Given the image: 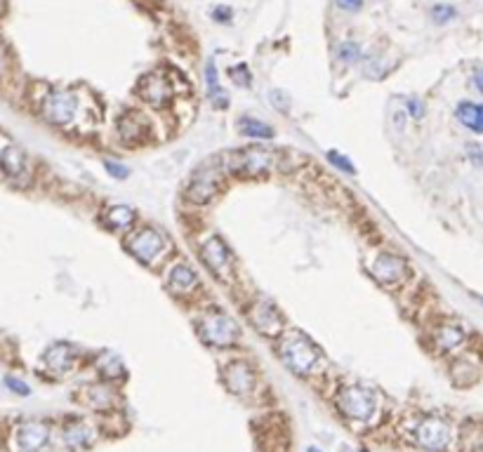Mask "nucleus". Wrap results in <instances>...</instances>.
I'll return each instance as SVG.
<instances>
[{
	"label": "nucleus",
	"mask_w": 483,
	"mask_h": 452,
	"mask_svg": "<svg viewBox=\"0 0 483 452\" xmlns=\"http://www.w3.org/2000/svg\"><path fill=\"white\" fill-rule=\"evenodd\" d=\"M5 69H7V52L3 45H0V78L5 76Z\"/></svg>",
	"instance_id": "38"
},
{
	"label": "nucleus",
	"mask_w": 483,
	"mask_h": 452,
	"mask_svg": "<svg viewBox=\"0 0 483 452\" xmlns=\"http://www.w3.org/2000/svg\"><path fill=\"white\" fill-rule=\"evenodd\" d=\"M48 439H50L48 424L35 421V419L24 421V424L17 429V436H14L19 452H40L43 448H45Z\"/></svg>",
	"instance_id": "12"
},
{
	"label": "nucleus",
	"mask_w": 483,
	"mask_h": 452,
	"mask_svg": "<svg viewBox=\"0 0 483 452\" xmlns=\"http://www.w3.org/2000/svg\"><path fill=\"white\" fill-rule=\"evenodd\" d=\"M479 302H481V304H483V297H479Z\"/></svg>",
	"instance_id": "42"
},
{
	"label": "nucleus",
	"mask_w": 483,
	"mask_h": 452,
	"mask_svg": "<svg viewBox=\"0 0 483 452\" xmlns=\"http://www.w3.org/2000/svg\"><path fill=\"white\" fill-rule=\"evenodd\" d=\"M455 118L474 135H483V104L477 101H462L457 104Z\"/></svg>",
	"instance_id": "16"
},
{
	"label": "nucleus",
	"mask_w": 483,
	"mask_h": 452,
	"mask_svg": "<svg viewBox=\"0 0 483 452\" xmlns=\"http://www.w3.org/2000/svg\"><path fill=\"white\" fill-rule=\"evenodd\" d=\"M338 55H340L342 62H347V64L358 62V59H361V48H358L356 43L345 40V43H342V45L338 48Z\"/></svg>",
	"instance_id": "29"
},
{
	"label": "nucleus",
	"mask_w": 483,
	"mask_h": 452,
	"mask_svg": "<svg viewBox=\"0 0 483 452\" xmlns=\"http://www.w3.org/2000/svg\"><path fill=\"white\" fill-rule=\"evenodd\" d=\"M199 287V276L194 273L191 266L177 264L170 271V290L177 294H191Z\"/></svg>",
	"instance_id": "17"
},
{
	"label": "nucleus",
	"mask_w": 483,
	"mask_h": 452,
	"mask_svg": "<svg viewBox=\"0 0 483 452\" xmlns=\"http://www.w3.org/2000/svg\"><path fill=\"white\" fill-rule=\"evenodd\" d=\"M338 3V7H342V10L347 12H358L363 7V0H335Z\"/></svg>",
	"instance_id": "35"
},
{
	"label": "nucleus",
	"mask_w": 483,
	"mask_h": 452,
	"mask_svg": "<svg viewBox=\"0 0 483 452\" xmlns=\"http://www.w3.org/2000/svg\"><path fill=\"white\" fill-rule=\"evenodd\" d=\"M229 73H231V78H233V83H236V85L250 87L252 78H250V71H248V66H245V64L231 66V69H229Z\"/></svg>",
	"instance_id": "30"
},
{
	"label": "nucleus",
	"mask_w": 483,
	"mask_h": 452,
	"mask_svg": "<svg viewBox=\"0 0 483 452\" xmlns=\"http://www.w3.org/2000/svg\"><path fill=\"white\" fill-rule=\"evenodd\" d=\"M474 85H477V90L483 94V69H479L477 76H474Z\"/></svg>",
	"instance_id": "39"
},
{
	"label": "nucleus",
	"mask_w": 483,
	"mask_h": 452,
	"mask_svg": "<svg viewBox=\"0 0 483 452\" xmlns=\"http://www.w3.org/2000/svg\"><path fill=\"white\" fill-rule=\"evenodd\" d=\"M238 128H240V132H243V135L255 137V139H272L274 137V128H272V125L262 123V121H257V118H250V116L240 118Z\"/></svg>",
	"instance_id": "22"
},
{
	"label": "nucleus",
	"mask_w": 483,
	"mask_h": 452,
	"mask_svg": "<svg viewBox=\"0 0 483 452\" xmlns=\"http://www.w3.org/2000/svg\"><path fill=\"white\" fill-rule=\"evenodd\" d=\"M99 373L104 377H116V380H123L126 377V368H123V363L118 355H111V353H104L97 363Z\"/></svg>",
	"instance_id": "25"
},
{
	"label": "nucleus",
	"mask_w": 483,
	"mask_h": 452,
	"mask_svg": "<svg viewBox=\"0 0 483 452\" xmlns=\"http://www.w3.org/2000/svg\"><path fill=\"white\" fill-rule=\"evenodd\" d=\"M137 94L144 101H149L151 106L160 109L170 101L172 87H170V83H167V78L163 76V73H149V76H144L137 83Z\"/></svg>",
	"instance_id": "11"
},
{
	"label": "nucleus",
	"mask_w": 483,
	"mask_h": 452,
	"mask_svg": "<svg viewBox=\"0 0 483 452\" xmlns=\"http://www.w3.org/2000/svg\"><path fill=\"white\" fill-rule=\"evenodd\" d=\"M0 10H3V0H0Z\"/></svg>",
	"instance_id": "41"
},
{
	"label": "nucleus",
	"mask_w": 483,
	"mask_h": 452,
	"mask_svg": "<svg viewBox=\"0 0 483 452\" xmlns=\"http://www.w3.org/2000/svg\"><path fill=\"white\" fill-rule=\"evenodd\" d=\"M128 250L133 252L139 262L151 264V262H156L160 255H163L165 238L156 231V228L144 226V228H139V231H135L128 238Z\"/></svg>",
	"instance_id": "6"
},
{
	"label": "nucleus",
	"mask_w": 483,
	"mask_h": 452,
	"mask_svg": "<svg viewBox=\"0 0 483 452\" xmlns=\"http://www.w3.org/2000/svg\"><path fill=\"white\" fill-rule=\"evenodd\" d=\"M462 342H465V332L455 328V325H443V328L436 330V344L441 346L443 351H453Z\"/></svg>",
	"instance_id": "23"
},
{
	"label": "nucleus",
	"mask_w": 483,
	"mask_h": 452,
	"mask_svg": "<svg viewBox=\"0 0 483 452\" xmlns=\"http://www.w3.org/2000/svg\"><path fill=\"white\" fill-rule=\"evenodd\" d=\"M328 162H331L333 167H338L342 170V172H347V175H356V167H354V162H351L347 155H342L338 151H328Z\"/></svg>",
	"instance_id": "28"
},
{
	"label": "nucleus",
	"mask_w": 483,
	"mask_h": 452,
	"mask_svg": "<svg viewBox=\"0 0 483 452\" xmlns=\"http://www.w3.org/2000/svg\"><path fill=\"white\" fill-rule=\"evenodd\" d=\"M236 160H238V170L240 172H262V170H269L274 165V160H276V155L269 151V149H245L243 153H238L236 155Z\"/></svg>",
	"instance_id": "14"
},
{
	"label": "nucleus",
	"mask_w": 483,
	"mask_h": 452,
	"mask_svg": "<svg viewBox=\"0 0 483 452\" xmlns=\"http://www.w3.org/2000/svg\"><path fill=\"white\" fill-rule=\"evenodd\" d=\"M370 273L375 276L377 283L384 285V287L401 285L411 278V269H408V264L401 257L389 255V252H382V255H377L375 259H372Z\"/></svg>",
	"instance_id": "5"
},
{
	"label": "nucleus",
	"mask_w": 483,
	"mask_h": 452,
	"mask_svg": "<svg viewBox=\"0 0 483 452\" xmlns=\"http://www.w3.org/2000/svg\"><path fill=\"white\" fill-rule=\"evenodd\" d=\"M467 151H470V158H472L474 165H483V149H481V146L470 144V146H467Z\"/></svg>",
	"instance_id": "36"
},
{
	"label": "nucleus",
	"mask_w": 483,
	"mask_h": 452,
	"mask_svg": "<svg viewBox=\"0 0 483 452\" xmlns=\"http://www.w3.org/2000/svg\"><path fill=\"white\" fill-rule=\"evenodd\" d=\"M106 224L113 228H128L135 221V210L128 205H113L106 210Z\"/></svg>",
	"instance_id": "24"
},
{
	"label": "nucleus",
	"mask_w": 483,
	"mask_h": 452,
	"mask_svg": "<svg viewBox=\"0 0 483 452\" xmlns=\"http://www.w3.org/2000/svg\"><path fill=\"white\" fill-rule=\"evenodd\" d=\"M73 363H76V351H73V346L67 342L52 344L45 353V365L52 370L55 375L67 373V370L73 368Z\"/></svg>",
	"instance_id": "15"
},
{
	"label": "nucleus",
	"mask_w": 483,
	"mask_h": 452,
	"mask_svg": "<svg viewBox=\"0 0 483 452\" xmlns=\"http://www.w3.org/2000/svg\"><path fill=\"white\" fill-rule=\"evenodd\" d=\"M278 94H281L278 90H274V92H272V101H274V106H276V109L288 111V99H285V97H278Z\"/></svg>",
	"instance_id": "37"
},
{
	"label": "nucleus",
	"mask_w": 483,
	"mask_h": 452,
	"mask_svg": "<svg viewBox=\"0 0 483 452\" xmlns=\"http://www.w3.org/2000/svg\"><path fill=\"white\" fill-rule=\"evenodd\" d=\"M338 407L347 419L368 421L377 412V396L372 389L354 384V387H345L340 391Z\"/></svg>",
	"instance_id": "2"
},
{
	"label": "nucleus",
	"mask_w": 483,
	"mask_h": 452,
	"mask_svg": "<svg viewBox=\"0 0 483 452\" xmlns=\"http://www.w3.org/2000/svg\"><path fill=\"white\" fill-rule=\"evenodd\" d=\"M78 111V99L71 92H52L43 101V116L52 125H69Z\"/></svg>",
	"instance_id": "9"
},
{
	"label": "nucleus",
	"mask_w": 483,
	"mask_h": 452,
	"mask_svg": "<svg viewBox=\"0 0 483 452\" xmlns=\"http://www.w3.org/2000/svg\"><path fill=\"white\" fill-rule=\"evenodd\" d=\"M219 187H222V172H219V170H212V167H203L191 177V182H189L187 198L191 203L206 205L217 196Z\"/></svg>",
	"instance_id": "7"
},
{
	"label": "nucleus",
	"mask_w": 483,
	"mask_h": 452,
	"mask_svg": "<svg viewBox=\"0 0 483 452\" xmlns=\"http://www.w3.org/2000/svg\"><path fill=\"white\" fill-rule=\"evenodd\" d=\"M94 441V429H90L85 421H73L67 429H64V443L71 450H80L87 448Z\"/></svg>",
	"instance_id": "19"
},
{
	"label": "nucleus",
	"mask_w": 483,
	"mask_h": 452,
	"mask_svg": "<svg viewBox=\"0 0 483 452\" xmlns=\"http://www.w3.org/2000/svg\"><path fill=\"white\" fill-rule=\"evenodd\" d=\"M0 165H3L5 175L10 177V180H19V177L26 172L24 153H21L19 149H14V146H10V149L3 151V155H0Z\"/></svg>",
	"instance_id": "21"
},
{
	"label": "nucleus",
	"mask_w": 483,
	"mask_h": 452,
	"mask_svg": "<svg viewBox=\"0 0 483 452\" xmlns=\"http://www.w3.org/2000/svg\"><path fill=\"white\" fill-rule=\"evenodd\" d=\"M406 109H408V116H411V118H422L424 116V104L417 97H408L406 99Z\"/></svg>",
	"instance_id": "34"
},
{
	"label": "nucleus",
	"mask_w": 483,
	"mask_h": 452,
	"mask_svg": "<svg viewBox=\"0 0 483 452\" xmlns=\"http://www.w3.org/2000/svg\"><path fill=\"white\" fill-rule=\"evenodd\" d=\"M306 452H323V450H318V448H309V450H306Z\"/></svg>",
	"instance_id": "40"
},
{
	"label": "nucleus",
	"mask_w": 483,
	"mask_h": 452,
	"mask_svg": "<svg viewBox=\"0 0 483 452\" xmlns=\"http://www.w3.org/2000/svg\"><path fill=\"white\" fill-rule=\"evenodd\" d=\"M453 441V426L443 417H424L415 426V443L429 452H445Z\"/></svg>",
	"instance_id": "4"
},
{
	"label": "nucleus",
	"mask_w": 483,
	"mask_h": 452,
	"mask_svg": "<svg viewBox=\"0 0 483 452\" xmlns=\"http://www.w3.org/2000/svg\"><path fill=\"white\" fill-rule=\"evenodd\" d=\"M5 387H7V389H12L14 394H19V396H28V394H31L28 384L19 382V380H14V377H5Z\"/></svg>",
	"instance_id": "33"
},
{
	"label": "nucleus",
	"mask_w": 483,
	"mask_h": 452,
	"mask_svg": "<svg viewBox=\"0 0 483 452\" xmlns=\"http://www.w3.org/2000/svg\"><path fill=\"white\" fill-rule=\"evenodd\" d=\"M118 132H121V137H123V142H126V144H139V142H144L149 128H146V123L137 114H128V116L121 118Z\"/></svg>",
	"instance_id": "18"
},
{
	"label": "nucleus",
	"mask_w": 483,
	"mask_h": 452,
	"mask_svg": "<svg viewBox=\"0 0 483 452\" xmlns=\"http://www.w3.org/2000/svg\"><path fill=\"white\" fill-rule=\"evenodd\" d=\"M203 342L212 346H233L238 342V325L222 311H208L199 321Z\"/></svg>",
	"instance_id": "3"
},
{
	"label": "nucleus",
	"mask_w": 483,
	"mask_h": 452,
	"mask_svg": "<svg viewBox=\"0 0 483 452\" xmlns=\"http://www.w3.org/2000/svg\"><path fill=\"white\" fill-rule=\"evenodd\" d=\"M281 358L290 373L304 377L316 370V365L321 363V351L309 337L292 332V335L281 339Z\"/></svg>",
	"instance_id": "1"
},
{
	"label": "nucleus",
	"mask_w": 483,
	"mask_h": 452,
	"mask_svg": "<svg viewBox=\"0 0 483 452\" xmlns=\"http://www.w3.org/2000/svg\"><path fill=\"white\" fill-rule=\"evenodd\" d=\"M248 321L257 332H262L265 337H278L283 328V318L278 314V309L272 302H255L248 309Z\"/></svg>",
	"instance_id": "10"
},
{
	"label": "nucleus",
	"mask_w": 483,
	"mask_h": 452,
	"mask_svg": "<svg viewBox=\"0 0 483 452\" xmlns=\"http://www.w3.org/2000/svg\"><path fill=\"white\" fill-rule=\"evenodd\" d=\"M224 384L231 394L248 396L255 389V373L243 360H233L224 368Z\"/></svg>",
	"instance_id": "13"
},
{
	"label": "nucleus",
	"mask_w": 483,
	"mask_h": 452,
	"mask_svg": "<svg viewBox=\"0 0 483 452\" xmlns=\"http://www.w3.org/2000/svg\"><path fill=\"white\" fill-rule=\"evenodd\" d=\"M87 394H90V405L97 407V410L111 407V403H113V391L109 387H101V384H97V387H90V389H87Z\"/></svg>",
	"instance_id": "26"
},
{
	"label": "nucleus",
	"mask_w": 483,
	"mask_h": 452,
	"mask_svg": "<svg viewBox=\"0 0 483 452\" xmlns=\"http://www.w3.org/2000/svg\"><path fill=\"white\" fill-rule=\"evenodd\" d=\"M206 80H208V97H210V101L215 104L217 109H224L226 104H229V97H226V92L222 90V87H219L215 57H210V59H208V66H206Z\"/></svg>",
	"instance_id": "20"
},
{
	"label": "nucleus",
	"mask_w": 483,
	"mask_h": 452,
	"mask_svg": "<svg viewBox=\"0 0 483 452\" xmlns=\"http://www.w3.org/2000/svg\"><path fill=\"white\" fill-rule=\"evenodd\" d=\"M233 17V10L229 5H217L215 10H212V19L217 21V24H229Z\"/></svg>",
	"instance_id": "32"
},
{
	"label": "nucleus",
	"mask_w": 483,
	"mask_h": 452,
	"mask_svg": "<svg viewBox=\"0 0 483 452\" xmlns=\"http://www.w3.org/2000/svg\"><path fill=\"white\" fill-rule=\"evenodd\" d=\"M104 165H106V172L111 175V177H116V180H128V177H130V167L123 165V162L106 160Z\"/></svg>",
	"instance_id": "31"
},
{
	"label": "nucleus",
	"mask_w": 483,
	"mask_h": 452,
	"mask_svg": "<svg viewBox=\"0 0 483 452\" xmlns=\"http://www.w3.org/2000/svg\"><path fill=\"white\" fill-rule=\"evenodd\" d=\"M201 257L203 262L208 264V269L215 273L217 278H231V271H233V259H231V252L229 248L224 246L222 238H217V236H212L206 243H203L201 248Z\"/></svg>",
	"instance_id": "8"
},
{
	"label": "nucleus",
	"mask_w": 483,
	"mask_h": 452,
	"mask_svg": "<svg viewBox=\"0 0 483 452\" xmlns=\"http://www.w3.org/2000/svg\"><path fill=\"white\" fill-rule=\"evenodd\" d=\"M457 17V10L448 3H438L431 7V19L436 21V24H448V21H453Z\"/></svg>",
	"instance_id": "27"
}]
</instances>
